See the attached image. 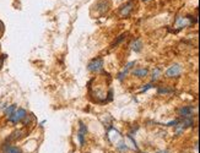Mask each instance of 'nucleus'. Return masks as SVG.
Wrapping results in <instances>:
<instances>
[{
  "label": "nucleus",
  "instance_id": "nucleus-6",
  "mask_svg": "<svg viewBox=\"0 0 200 153\" xmlns=\"http://www.w3.org/2000/svg\"><path fill=\"white\" fill-rule=\"evenodd\" d=\"M193 113H194V108L193 107H183L178 110V114L183 118V119H189L193 116Z\"/></svg>",
  "mask_w": 200,
  "mask_h": 153
},
{
  "label": "nucleus",
  "instance_id": "nucleus-3",
  "mask_svg": "<svg viewBox=\"0 0 200 153\" xmlns=\"http://www.w3.org/2000/svg\"><path fill=\"white\" fill-rule=\"evenodd\" d=\"M183 69L179 64H173L172 66L168 68V70L166 71V76L167 77H178L181 74H182Z\"/></svg>",
  "mask_w": 200,
  "mask_h": 153
},
{
  "label": "nucleus",
  "instance_id": "nucleus-4",
  "mask_svg": "<svg viewBox=\"0 0 200 153\" xmlns=\"http://www.w3.org/2000/svg\"><path fill=\"white\" fill-rule=\"evenodd\" d=\"M134 8H135V2H134V0H130V2H128L125 5L122 6V9H120V16L122 17H128L130 15V12L134 10Z\"/></svg>",
  "mask_w": 200,
  "mask_h": 153
},
{
  "label": "nucleus",
  "instance_id": "nucleus-13",
  "mask_svg": "<svg viewBox=\"0 0 200 153\" xmlns=\"http://www.w3.org/2000/svg\"><path fill=\"white\" fill-rule=\"evenodd\" d=\"M16 109H17V108H16V105H15V104H12V105L8 107V108L5 109V114H6V116L9 118V116H10V115H11V114H12V113L16 110Z\"/></svg>",
  "mask_w": 200,
  "mask_h": 153
},
{
  "label": "nucleus",
  "instance_id": "nucleus-11",
  "mask_svg": "<svg viewBox=\"0 0 200 153\" xmlns=\"http://www.w3.org/2000/svg\"><path fill=\"white\" fill-rule=\"evenodd\" d=\"M130 47H131L133 50L138 53V52L141 50V48H143V43H141L140 39H135V41H133V43L130 44Z\"/></svg>",
  "mask_w": 200,
  "mask_h": 153
},
{
  "label": "nucleus",
  "instance_id": "nucleus-10",
  "mask_svg": "<svg viewBox=\"0 0 200 153\" xmlns=\"http://www.w3.org/2000/svg\"><path fill=\"white\" fill-rule=\"evenodd\" d=\"M3 153H22L17 147L15 146H10V145H5L3 147Z\"/></svg>",
  "mask_w": 200,
  "mask_h": 153
},
{
  "label": "nucleus",
  "instance_id": "nucleus-5",
  "mask_svg": "<svg viewBox=\"0 0 200 153\" xmlns=\"http://www.w3.org/2000/svg\"><path fill=\"white\" fill-rule=\"evenodd\" d=\"M194 21L190 20V17H178L176 20V27L178 29H182V28H185L188 26H190Z\"/></svg>",
  "mask_w": 200,
  "mask_h": 153
},
{
  "label": "nucleus",
  "instance_id": "nucleus-14",
  "mask_svg": "<svg viewBox=\"0 0 200 153\" xmlns=\"http://www.w3.org/2000/svg\"><path fill=\"white\" fill-rule=\"evenodd\" d=\"M160 75H161V70L157 68V69H155L153 71H152V80L153 81H156V80H158V77H160Z\"/></svg>",
  "mask_w": 200,
  "mask_h": 153
},
{
  "label": "nucleus",
  "instance_id": "nucleus-17",
  "mask_svg": "<svg viewBox=\"0 0 200 153\" xmlns=\"http://www.w3.org/2000/svg\"><path fill=\"white\" fill-rule=\"evenodd\" d=\"M151 87H152V85H151V83H149V85H146V87H144V88L141 89V92H146V91H147V89H150Z\"/></svg>",
  "mask_w": 200,
  "mask_h": 153
},
{
  "label": "nucleus",
  "instance_id": "nucleus-1",
  "mask_svg": "<svg viewBox=\"0 0 200 153\" xmlns=\"http://www.w3.org/2000/svg\"><path fill=\"white\" fill-rule=\"evenodd\" d=\"M26 116H27L26 110L22 109V108H19V109H16V110H15V111L8 118V120H9L10 122H12V124H17V122L22 121Z\"/></svg>",
  "mask_w": 200,
  "mask_h": 153
},
{
  "label": "nucleus",
  "instance_id": "nucleus-15",
  "mask_svg": "<svg viewBox=\"0 0 200 153\" xmlns=\"http://www.w3.org/2000/svg\"><path fill=\"white\" fill-rule=\"evenodd\" d=\"M172 89H167V88H160L158 89V93H171Z\"/></svg>",
  "mask_w": 200,
  "mask_h": 153
},
{
  "label": "nucleus",
  "instance_id": "nucleus-9",
  "mask_svg": "<svg viewBox=\"0 0 200 153\" xmlns=\"http://www.w3.org/2000/svg\"><path fill=\"white\" fill-rule=\"evenodd\" d=\"M133 65H135V61H130V63H128V64L125 65V68L123 69V71L118 75V80H120V81H122V80H123V78L128 75V72H129V70L133 68Z\"/></svg>",
  "mask_w": 200,
  "mask_h": 153
},
{
  "label": "nucleus",
  "instance_id": "nucleus-20",
  "mask_svg": "<svg viewBox=\"0 0 200 153\" xmlns=\"http://www.w3.org/2000/svg\"><path fill=\"white\" fill-rule=\"evenodd\" d=\"M144 2H147V0H144Z\"/></svg>",
  "mask_w": 200,
  "mask_h": 153
},
{
  "label": "nucleus",
  "instance_id": "nucleus-2",
  "mask_svg": "<svg viewBox=\"0 0 200 153\" xmlns=\"http://www.w3.org/2000/svg\"><path fill=\"white\" fill-rule=\"evenodd\" d=\"M87 68L92 72H98L99 70H102V68H103V59L102 58H96V59L91 60Z\"/></svg>",
  "mask_w": 200,
  "mask_h": 153
},
{
  "label": "nucleus",
  "instance_id": "nucleus-7",
  "mask_svg": "<svg viewBox=\"0 0 200 153\" xmlns=\"http://www.w3.org/2000/svg\"><path fill=\"white\" fill-rule=\"evenodd\" d=\"M86 132H87V128H86V125H84V122H80V130H79V134H78V138H79V142H80L81 146L85 143V136H86Z\"/></svg>",
  "mask_w": 200,
  "mask_h": 153
},
{
  "label": "nucleus",
  "instance_id": "nucleus-8",
  "mask_svg": "<svg viewBox=\"0 0 200 153\" xmlns=\"http://www.w3.org/2000/svg\"><path fill=\"white\" fill-rule=\"evenodd\" d=\"M120 138H122V136H120L119 131H117L116 129L109 130V132H108V140L111 141V143H117Z\"/></svg>",
  "mask_w": 200,
  "mask_h": 153
},
{
  "label": "nucleus",
  "instance_id": "nucleus-16",
  "mask_svg": "<svg viewBox=\"0 0 200 153\" xmlns=\"http://www.w3.org/2000/svg\"><path fill=\"white\" fill-rule=\"evenodd\" d=\"M117 147H118V149H120V151H125V149H128V146H125L124 143H118Z\"/></svg>",
  "mask_w": 200,
  "mask_h": 153
},
{
  "label": "nucleus",
  "instance_id": "nucleus-19",
  "mask_svg": "<svg viewBox=\"0 0 200 153\" xmlns=\"http://www.w3.org/2000/svg\"><path fill=\"white\" fill-rule=\"evenodd\" d=\"M5 59V56H3V58H0V69H2V65H3V60Z\"/></svg>",
  "mask_w": 200,
  "mask_h": 153
},
{
  "label": "nucleus",
  "instance_id": "nucleus-18",
  "mask_svg": "<svg viewBox=\"0 0 200 153\" xmlns=\"http://www.w3.org/2000/svg\"><path fill=\"white\" fill-rule=\"evenodd\" d=\"M156 153H170V151H167V149H162V151H158V152H156Z\"/></svg>",
  "mask_w": 200,
  "mask_h": 153
},
{
  "label": "nucleus",
  "instance_id": "nucleus-12",
  "mask_svg": "<svg viewBox=\"0 0 200 153\" xmlns=\"http://www.w3.org/2000/svg\"><path fill=\"white\" fill-rule=\"evenodd\" d=\"M133 74H134L135 76H138V77H146L149 71H147V69H136V70L133 71Z\"/></svg>",
  "mask_w": 200,
  "mask_h": 153
}]
</instances>
